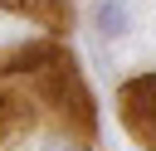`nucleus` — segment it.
I'll use <instances>...</instances> for the list:
<instances>
[{
	"label": "nucleus",
	"instance_id": "obj_1",
	"mask_svg": "<svg viewBox=\"0 0 156 151\" xmlns=\"http://www.w3.org/2000/svg\"><path fill=\"white\" fill-rule=\"evenodd\" d=\"M98 29L102 34H122V24H127V5L122 0H98Z\"/></svg>",
	"mask_w": 156,
	"mask_h": 151
}]
</instances>
